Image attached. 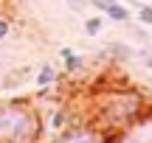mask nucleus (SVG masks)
Here are the masks:
<instances>
[{
    "mask_svg": "<svg viewBox=\"0 0 152 143\" xmlns=\"http://www.w3.org/2000/svg\"><path fill=\"white\" fill-rule=\"evenodd\" d=\"M42 138V121L28 98L0 104V143H31Z\"/></svg>",
    "mask_w": 152,
    "mask_h": 143,
    "instance_id": "nucleus-1",
    "label": "nucleus"
},
{
    "mask_svg": "<svg viewBox=\"0 0 152 143\" xmlns=\"http://www.w3.org/2000/svg\"><path fill=\"white\" fill-rule=\"evenodd\" d=\"M144 98L138 90H107V93L99 98L96 112L99 121L110 129H130L138 118L144 115Z\"/></svg>",
    "mask_w": 152,
    "mask_h": 143,
    "instance_id": "nucleus-2",
    "label": "nucleus"
},
{
    "mask_svg": "<svg viewBox=\"0 0 152 143\" xmlns=\"http://www.w3.org/2000/svg\"><path fill=\"white\" fill-rule=\"evenodd\" d=\"M54 140H59V143H82V140H104V135H99L96 126H90V124H71L62 132H56Z\"/></svg>",
    "mask_w": 152,
    "mask_h": 143,
    "instance_id": "nucleus-3",
    "label": "nucleus"
},
{
    "mask_svg": "<svg viewBox=\"0 0 152 143\" xmlns=\"http://www.w3.org/2000/svg\"><path fill=\"white\" fill-rule=\"evenodd\" d=\"M104 53L113 62H135L138 59V51L132 48V45H127V42H118V39H115V42H107Z\"/></svg>",
    "mask_w": 152,
    "mask_h": 143,
    "instance_id": "nucleus-4",
    "label": "nucleus"
},
{
    "mask_svg": "<svg viewBox=\"0 0 152 143\" xmlns=\"http://www.w3.org/2000/svg\"><path fill=\"white\" fill-rule=\"evenodd\" d=\"M59 56H62V67H65L68 73H82V70H85V67H87L85 56L73 53L71 48H62V51H59Z\"/></svg>",
    "mask_w": 152,
    "mask_h": 143,
    "instance_id": "nucleus-5",
    "label": "nucleus"
},
{
    "mask_svg": "<svg viewBox=\"0 0 152 143\" xmlns=\"http://www.w3.org/2000/svg\"><path fill=\"white\" fill-rule=\"evenodd\" d=\"M104 17H107V20H113V22H121V25L132 20L130 6H127V3H118V0H113V3H110L107 9H104Z\"/></svg>",
    "mask_w": 152,
    "mask_h": 143,
    "instance_id": "nucleus-6",
    "label": "nucleus"
},
{
    "mask_svg": "<svg viewBox=\"0 0 152 143\" xmlns=\"http://www.w3.org/2000/svg\"><path fill=\"white\" fill-rule=\"evenodd\" d=\"M71 124H73V115H71V110H68V107H54L48 126L54 129V132H62V129H65V126H71Z\"/></svg>",
    "mask_w": 152,
    "mask_h": 143,
    "instance_id": "nucleus-7",
    "label": "nucleus"
},
{
    "mask_svg": "<svg viewBox=\"0 0 152 143\" xmlns=\"http://www.w3.org/2000/svg\"><path fill=\"white\" fill-rule=\"evenodd\" d=\"M56 79H59V73H56V67L54 65H42L37 70V76H34V84H37L39 90H48L51 84L56 82Z\"/></svg>",
    "mask_w": 152,
    "mask_h": 143,
    "instance_id": "nucleus-8",
    "label": "nucleus"
},
{
    "mask_svg": "<svg viewBox=\"0 0 152 143\" xmlns=\"http://www.w3.org/2000/svg\"><path fill=\"white\" fill-rule=\"evenodd\" d=\"M104 28V17H85V34L87 37H99Z\"/></svg>",
    "mask_w": 152,
    "mask_h": 143,
    "instance_id": "nucleus-9",
    "label": "nucleus"
},
{
    "mask_svg": "<svg viewBox=\"0 0 152 143\" xmlns=\"http://www.w3.org/2000/svg\"><path fill=\"white\" fill-rule=\"evenodd\" d=\"M26 79H31V70H28V67H20L17 73H9V76H6V84H3V87H17V84L26 82Z\"/></svg>",
    "mask_w": 152,
    "mask_h": 143,
    "instance_id": "nucleus-10",
    "label": "nucleus"
},
{
    "mask_svg": "<svg viewBox=\"0 0 152 143\" xmlns=\"http://www.w3.org/2000/svg\"><path fill=\"white\" fill-rule=\"evenodd\" d=\"M124 25H127V31H130L132 34V37H135V39H141V42H147V25H141V22H138V25H135V22H124Z\"/></svg>",
    "mask_w": 152,
    "mask_h": 143,
    "instance_id": "nucleus-11",
    "label": "nucleus"
},
{
    "mask_svg": "<svg viewBox=\"0 0 152 143\" xmlns=\"http://www.w3.org/2000/svg\"><path fill=\"white\" fill-rule=\"evenodd\" d=\"M138 22L147 25V28H152V6L149 3H144L141 9H138Z\"/></svg>",
    "mask_w": 152,
    "mask_h": 143,
    "instance_id": "nucleus-12",
    "label": "nucleus"
},
{
    "mask_svg": "<svg viewBox=\"0 0 152 143\" xmlns=\"http://www.w3.org/2000/svg\"><path fill=\"white\" fill-rule=\"evenodd\" d=\"M68 9L73 11V14H85L87 9H90V0H65Z\"/></svg>",
    "mask_w": 152,
    "mask_h": 143,
    "instance_id": "nucleus-13",
    "label": "nucleus"
},
{
    "mask_svg": "<svg viewBox=\"0 0 152 143\" xmlns=\"http://www.w3.org/2000/svg\"><path fill=\"white\" fill-rule=\"evenodd\" d=\"M138 59L144 62V67L152 70V48H141V51H138Z\"/></svg>",
    "mask_w": 152,
    "mask_h": 143,
    "instance_id": "nucleus-14",
    "label": "nucleus"
},
{
    "mask_svg": "<svg viewBox=\"0 0 152 143\" xmlns=\"http://www.w3.org/2000/svg\"><path fill=\"white\" fill-rule=\"evenodd\" d=\"M9 34H11V22H9V17H0V42H3V39H9Z\"/></svg>",
    "mask_w": 152,
    "mask_h": 143,
    "instance_id": "nucleus-15",
    "label": "nucleus"
},
{
    "mask_svg": "<svg viewBox=\"0 0 152 143\" xmlns=\"http://www.w3.org/2000/svg\"><path fill=\"white\" fill-rule=\"evenodd\" d=\"M110 3H113V0H90V6H96V9L102 11V14H104V9H107Z\"/></svg>",
    "mask_w": 152,
    "mask_h": 143,
    "instance_id": "nucleus-16",
    "label": "nucleus"
},
{
    "mask_svg": "<svg viewBox=\"0 0 152 143\" xmlns=\"http://www.w3.org/2000/svg\"><path fill=\"white\" fill-rule=\"evenodd\" d=\"M147 90H149V93H152V76L147 79Z\"/></svg>",
    "mask_w": 152,
    "mask_h": 143,
    "instance_id": "nucleus-17",
    "label": "nucleus"
},
{
    "mask_svg": "<svg viewBox=\"0 0 152 143\" xmlns=\"http://www.w3.org/2000/svg\"><path fill=\"white\" fill-rule=\"evenodd\" d=\"M0 67H3V56H0Z\"/></svg>",
    "mask_w": 152,
    "mask_h": 143,
    "instance_id": "nucleus-18",
    "label": "nucleus"
}]
</instances>
